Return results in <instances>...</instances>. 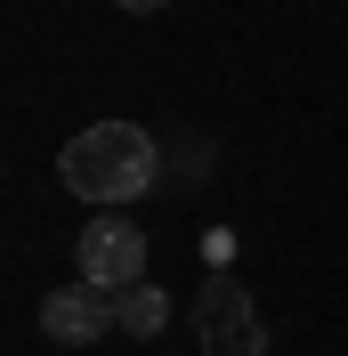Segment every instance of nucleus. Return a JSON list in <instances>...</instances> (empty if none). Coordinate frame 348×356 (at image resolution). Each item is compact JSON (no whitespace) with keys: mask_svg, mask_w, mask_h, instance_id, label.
I'll use <instances>...</instances> for the list:
<instances>
[{"mask_svg":"<svg viewBox=\"0 0 348 356\" xmlns=\"http://www.w3.org/2000/svg\"><path fill=\"white\" fill-rule=\"evenodd\" d=\"M195 348L203 356H267V324L235 275H211L195 291Z\"/></svg>","mask_w":348,"mask_h":356,"instance_id":"obj_2","label":"nucleus"},{"mask_svg":"<svg viewBox=\"0 0 348 356\" xmlns=\"http://www.w3.org/2000/svg\"><path fill=\"white\" fill-rule=\"evenodd\" d=\"M73 267H81V284H97V291H130V284H146V227L138 219H89L81 235H73Z\"/></svg>","mask_w":348,"mask_h":356,"instance_id":"obj_3","label":"nucleus"},{"mask_svg":"<svg viewBox=\"0 0 348 356\" xmlns=\"http://www.w3.org/2000/svg\"><path fill=\"white\" fill-rule=\"evenodd\" d=\"M171 324V300L154 284H130V291H113V332H130V340H154Z\"/></svg>","mask_w":348,"mask_h":356,"instance_id":"obj_5","label":"nucleus"},{"mask_svg":"<svg viewBox=\"0 0 348 356\" xmlns=\"http://www.w3.org/2000/svg\"><path fill=\"white\" fill-rule=\"evenodd\" d=\"M41 332L57 340V348H97V340L113 332V291L97 284H57L41 300Z\"/></svg>","mask_w":348,"mask_h":356,"instance_id":"obj_4","label":"nucleus"},{"mask_svg":"<svg viewBox=\"0 0 348 356\" xmlns=\"http://www.w3.org/2000/svg\"><path fill=\"white\" fill-rule=\"evenodd\" d=\"M113 8H130V17H154V8H171V0H113Z\"/></svg>","mask_w":348,"mask_h":356,"instance_id":"obj_6","label":"nucleus"},{"mask_svg":"<svg viewBox=\"0 0 348 356\" xmlns=\"http://www.w3.org/2000/svg\"><path fill=\"white\" fill-rule=\"evenodd\" d=\"M57 178H65V195L97 202V211H122V202H138L162 178V146L138 122H89L65 154H57Z\"/></svg>","mask_w":348,"mask_h":356,"instance_id":"obj_1","label":"nucleus"}]
</instances>
